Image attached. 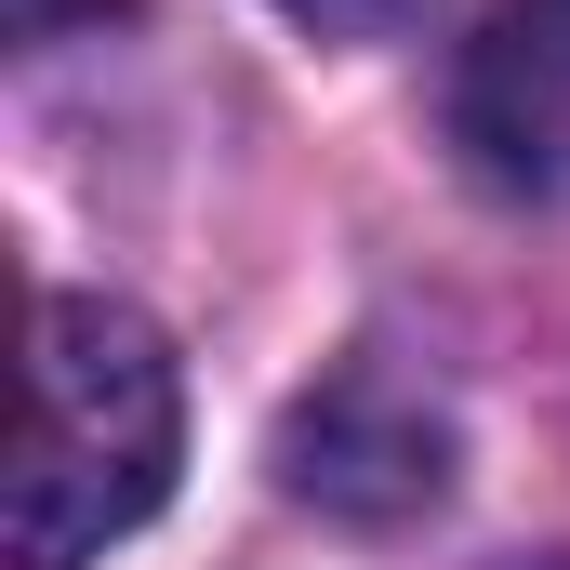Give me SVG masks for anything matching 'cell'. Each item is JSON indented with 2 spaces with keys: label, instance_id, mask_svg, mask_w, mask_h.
Segmentation results:
<instances>
[{
  "label": "cell",
  "instance_id": "6da1fadb",
  "mask_svg": "<svg viewBox=\"0 0 570 570\" xmlns=\"http://www.w3.org/2000/svg\"><path fill=\"white\" fill-rule=\"evenodd\" d=\"M186 451V385L173 345L107 292H40L27 318V412H13V478H0V531L13 570H80L120 531L159 518Z\"/></svg>",
  "mask_w": 570,
  "mask_h": 570
},
{
  "label": "cell",
  "instance_id": "3957f363",
  "mask_svg": "<svg viewBox=\"0 0 570 570\" xmlns=\"http://www.w3.org/2000/svg\"><path fill=\"white\" fill-rule=\"evenodd\" d=\"M279 478L305 504H332V518H412V504H438V478H451V425H438V399L412 372L345 358L279 425Z\"/></svg>",
  "mask_w": 570,
  "mask_h": 570
},
{
  "label": "cell",
  "instance_id": "7a4b0ae2",
  "mask_svg": "<svg viewBox=\"0 0 570 570\" xmlns=\"http://www.w3.org/2000/svg\"><path fill=\"white\" fill-rule=\"evenodd\" d=\"M451 146L504 199H570V0H491L451 67Z\"/></svg>",
  "mask_w": 570,
  "mask_h": 570
},
{
  "label": "cell",
  "instance_id": "277c9868",
  "mask_svg": "<svg viewBox=\"0 0 570 570\" xmlns=\"http://www.w3.org/2000/svg\"><path fill=\"white\" fill-rule=\"evenodd\" d=\"M279 13H305V27H345V40H358V27H399L412 0H279Z\"/></svg>",
  "mask_w": 570,
  "mask_h": 570
}]
</instances>
